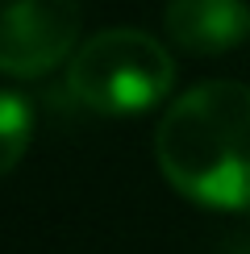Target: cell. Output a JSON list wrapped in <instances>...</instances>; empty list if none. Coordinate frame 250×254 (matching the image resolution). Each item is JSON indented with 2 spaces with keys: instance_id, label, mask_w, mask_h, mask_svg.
I'll list each match as a JSON object with an SVG mask.
<instances>
[{
  "instance_id": "cell-4",
  "label": "cell",
  "mask_w": 250,
  "mask_h": 254,
  "mask_svg": "<svg viewBox=\"0 0 250 254\" xmlns=\"http://www.w3.org/2000/svg\"><path fill=\"white\" fill-rule=\"evenodd\" d=\"M167 38L196 59H217L250 38L246 0H167Z\"/></svg>"
},
{
  "instance_id": "cell-3",
  "label": "cell",
  "mask_w": 250,
  "mask_h": 254,
  "mask_svg": "<svg viewBox=\"0 0 250 254\" xmlns=\"http://www.w3.org/2000/svg\"><path fill=\"white\" fill-rule=\"evenodd\" d=\"M79 0H0V75L38 79L71 59L79 42Z\"/></svg>"
},
{
  "instance_id": "cell-2",
  "label": "cell",
  "mask_w": 250,
  "mask_h": 254,
  "mask_svg": "<svg viewBox=\"0 0 250 254\" xmlns=\"http://www.w3.org/2000/svg\"><path fill=\"white\" fill-rule=\"evenodd\" d=\"M175 79V63L146 29H100L67 59V88L100 117L150 113Z\"/></svg>"
},
{
  "instance_id": "cell-1",
  "label": "cell",
  "mask_w": 250,
  "mask_h": 254,
  "mask_svg": "<svg viewBox=\"0 0 250 254\" xmlns=\"http://www.w3.org/2000/svg\"><path fill=\"white\" fill-rule=\"evenodd\" d=\"M154 158L180 196L221 213L250 208V88L208 79L188 88L154 129Z\"/></svg>"
},
{
  "instance_id": "cell-5",
  "label": "cell",
  "mask_w": 250,
  "mask_h": 254,
  "mask_svg": "<svg viewBox=\"0 0 250 254\" xmlns=\"http://www.w3.org/2000/svg\"><path fill=\"white\" fill-rule=\"evenodd\" d=\"M34 142V109L21 92H0V175H8Z\"/></svg>"
}]
</instances>
